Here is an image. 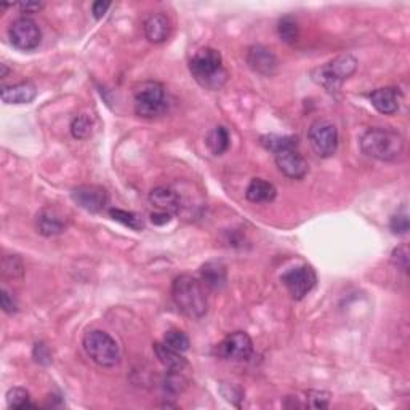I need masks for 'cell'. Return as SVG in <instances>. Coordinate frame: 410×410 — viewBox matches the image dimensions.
Instances as JSON below:
<instances>
[{
	"label": "cell",
	"instance_id": "obj_36",
	"mask_svg": "<svg viewBox=\"0 0 410 410\" xmlns=\"http://www.w3.org/2000/svg\"><path fill=\"white\" fill-rule=\"evenodd\" d=\"M226 388L229 389V393H226V391H221L223 396L226 397L229 402H233V404H236V406H239V401L242 399V391L237 387H234V384H226Z\"/></svg>",
	"mask_w": 410,
	"mask_h": 410
},
{
	"label": "cell",
	"instance_id": "obj_5",
	"mask_svg": "<svg viewBox=\"0 0 410 410\" xmlns=\"http://www.w3.org/2000/svg\"><path fill=\"white\" fill-rule=\"evenodd\" d=\"M83 349L100 367L111 369L120 362V349L115 340L105 330H90L83 337Z\"/></svg>",
	"mask_w": 410,
	"mask_h": 410
},
{
	"label": "cell",
	"instance_id": "obj_16",
	"mask_svg": "<svg viewBox=\"0 0 410 410\" xmlns=\"http://www.w3.org/2000/svg\"><path fill=\"white\" fill-rule=\"evenodd\" d=\"M37 96V87L32 82H21L2 87V101L5 105H28Z\"/></svg>",
	"mask_w": 410,
	"mask_h": 410
},
{
	"label": "cell",
	"instance_id": "obj_6",
	"mask_svg": "<svg viewBox=\"0 0 410 410\" xmlns=\"http://www.w3.org/2000/svg\"><path fill=\"white\" fill-rule=\"evenodd\" d=\"M135 112L140 117L154 119L157 115L164 114L167 109L165 88L162 83L156 80H146L140 83L135 90Z\"/></svg>",
	"mask_w": 410,
	"mask_h": 410
},
{
	"label": "cell",
	"instance_id": "obj_14",
	"mask_svg": "<svg viewBox=\"0 0 410 410\" xmlns=\"http://www.w3.org/2000/svg\"><path fill=\"white\" fill-rule=\"evenodd\" d=\"M402 93L397 87H383L377 88L370 93V102L378 112L384 115L396 114L399 111Z\"/></svg>",
	"mask_w": 410,
	"mask_h": 410
},
{
	"label": "cell",
	"instance_id": "obj_37",
	"mask_svg": "<svg viewBox=\"0 0 410 410\" xmlns=\"http://www.w3.org/2000/svg\"><path fill=\"white\" fill-rule=\"evenodd\" d=\"M109 6H111V4H109V2H102V0H98V2H95V4L92 5L93 16H95L96 19H101V18L105 16L106 13H107Z\"/></svg>",
	"mask_w": 410,
	"mask_h": 410
},
{
	"label": "cell",
	"instance_id": "obj_13",
	"mask_svg": "<svg viewBox=\"0 0 410 410\" xmlns=\"http://www.w3.org/2000/svg\"><path fill=\"white\" fill-rule=\"evenodd\" d=\"M247 64L248 68L261 75H273L278 70L279 61L278 56L273 53L265 45H252L247 50Z\"/></svg>",
	"mask_w": 410,
	"mask_h": 410
},
{
	"label": "cell",
	"instance_id": "obj_27",
	"mask_svg": "<svg viewBox=\"0 0 410 410\" xmlns=\"http://www.w3.org/2000/svg\"><path fill=\"white\" fill-rule=\"evenodd\" d=\"M6 404H9L10 409H31L34 407L31 404V396L24 388H11L6 393Z\"/></svg>",
	"mask_w": 410,
	"mask_h": 410
},
{
	"label": "cell",
	"instance_id": "obj_11",
	"mask_svg": "<svg viewBox=\"0 0 410 410\" xmlns=\"http://www.w3.org/2000/svg\"><path fill=\"white\" fill-rule=\"evenodd\" d=\"M73 201L80 209L90 211V214H100L107 205V192L105 188L96 184H82L77 186L70 192Z\"/></svg>",
	"mask_w": 410,
	"mask_h": 410
},
{
	"label": "cell",
	"instance_id": "obj_35",
	"mask_svg": "<svg viewBox=\"0 0 410 410\" xmlns=\"http://www.w3.org/2000/svg\"><path fill=\"white\" fill-rule=\"evenodd\" d=\"M0 293H2L0 295V305H2V310L6 314H15L18 311V303L15 297H13L9 290H5V288H2V292Z\"/></svg>",
	"mask_w": 410,
	"mask_h": 410
},
{
	"label": "cell",
	"instance_id": "obj_28",
	"mask_svg": "<svg viewBox=\"0 0 410 410\" xmlns=\"http://www.w3.org/2000/svg\"><path fill=\"white\" fill-rule=\"evenodd\" d=\"M70 135L75 140H87L92 135V120L85 114L75 115L70 122Z\"/></svg>",
	"mask_w": 410,
	"mask_h": 410
},
{
	"label": "cell",
	"instance_id": "obj_24",
	"mask_svg": "<svg viewBox=\"0 0 410 410\" xmlns=\"http://www.w3.org/2000/svg\"><path fill=\"white\" fill-rule=\"evenodd\" d=\"M188 387V380L182 374V370H169V374L165 375L162 382V388L167 394L178 396Z\"/></svg>",
	"mask_w": 410,
	"mask_h": 410
},
{
	"label": "cell",
	"instance_id": "obj_19",
	"mask_svg": "<svg viewBox=\"0 0 410 410\" xmlns=\"http://www.w3.org/2000/svg\"><path fill=\"white\" fill-rule=\"evenodd\" d=\"M201 280L210 290H220L226 285L228 273L221 261H209L201 269Z\"/></svg>",
	"mask_w": 410,
	"mask_h": 410
},
{
	"label": "cell",
	"instance_id": "obj_29",
	"mask_svg": "<svg viewBox=\"0 0 410 410\" xmlns=\"http://www.w3.org/2000/svg\"><path fill=\"white\" fill-rule=\"evenodd\" d=\"M164 343L179 352L189 349V338L183 330H169L164 337Z\"/></svg>",
	"mask_w": 410,
	"mask_h": 410
},
{
	"label": "cell",
	"instance_id": "obj_15",
	"mask_svg": "<svg viewBox=\"0 0 410 410\" xmlns=\"http://www.w3.org/2000/svg\"><path fill=\"white\" fill-rule=\"evenodd\" d=\"M36 224H37L38 233H41L42 236L51 237V236L63 234L64 231H66L68 220H66V216L60 214L56 209L47 207L38 211L36 218Z\"/></svg>",
	"mask_w": 410,
	"mask_h": 410
},
{
	"label": "cell",
	"instance_id": "obj_7",
	"mask_svg": "<svg viewBox=\"0 0 410 410\" xmlns=\"http://www.w3.org/2000/svg\"><path fill=\"white\" fill-rule=\"evenodd\" d=\"M308 140H310L312 151L322 159L332 157L338 149V130L335 124L327 119L312 122L308 130Z\"/></svg>",
	"mask_w": 410,
	"mask_h": 410
},
{
	"label": "cell",
	"instance_id": "obj_31",
	"mask_svg": "<svg viewBox=\"0 0 410 410\" xmlns=\"http://www.w3.org/2000/svg\"><path fill=\"white\" fill-rule=\"evenodd\" d=\"M24 273V269H23V263L21 260L18 258V256L15 255H6L5 258H4V275L6 278H13V279H16V278H21Z\"/></svg>",
	"mask_w": 410,
	"mask_h": 410
},
{
	"label": "cell",
	"instance_id": "obj_3",
	"mask_svg": "<svg viewBox=\"0 0 410 410\" xmlns=\"http://www.w3.org/2000/svg\"><path fill=\"white\" fill-rule=\"evenodd\" d=\"M359 143L365 156L380 162H396L404 154V138L391 128H370Z\"/></svg>",
	"mask_w": 410,
	"mask_h": 410
},
{
	"label": "cell",
	"instance_id": "obj_38",
	"mask_svg": "<svg viewBox=\"0 0 410 410\" xmlns=\"http://www.w3.org/2000/svg\"><path fill=\"white\" fill-rule=\"evenodd\" d=\"M172 220V214H167V211H154V214H151V221L154 224H157V226H162V224H167V223H170Z\"/></svg>",
	"mask_w": 410,
	"mask_h": 410
},
{
	"label": "cell",
	"instance_id": "obj_10",
	"mask_svg": "<svg viewBox=\"0 0 410 410\" xmlns=\"http://www.w3.org/2000/svg\"><path fill=\"white\" fill-rule=\"evenodd\" d=\"M215 352L228 361H247L253 352V342L246 332H233L216 345Z\"/></svg>",
	"mask_w": 410,
	"mask_h": 410
},
{
	"label": "cell",
	"instance_id": "obj_32",
	"mask_svg": "<svg viewBox=\"0 0 410 410\" xmlns=\"http://www.w3.org/2000/svg\"><path fill=\"white\" fill-rule=\"evenodd\" d=\"M389 229L393 231V234H397V236H404L409 233V216L406 211L391 216Z\"/></svg>",
	"mask_w": 410,
	"mask_h": 410
},
{
	"label": "cell",
	"instance_id": "obj_30",
	"mask_svg": "<svg viewBox=\"0 0 410 410\" xmlns=\"http://www.w3.org/2000/svg\"><path fill=\"white\" fill-rule=\"evenodd\" d=\"M305 396L306 397H305L303 407H310V409H325V407H329L330 393H327V391L310 389Z\"/></svg>",
	"mask_w": 410,
	"mask_h": 410
},
{
	"label": "cell",
	"instance_id": "obj_17",
	"mask_svg": "<svg viewBox=\"0 0 410 410\" xmlns=\"http://www.w3.org/2000/svg\"><path fill=\"white\" fill-rule=\"evenodd\" d=\"M170 19L162 13H152L144 21V34L151 43H162L170 36Z\"/></svg>",
	"mask_w": 410,
	"mask_h": 410
},
{
	"label": "cell",
	"instance_id": "obj_34",
	"mask_svg": "<svg viewBox=\"0 0 410 410\" xmlns=\"http://www.w3.org/2000/svg\"><path fill=\"white\" fill-rule=\"evenodd\" d=\"M32 354H34L36 362H38V364L48 365L51 362V351H50L48 346L42 342L34 345V351H32Z\"/></svg>",
	"mask_w": 410,
	"mask_h": 410
},
{
	"label": "cell",
	"instance_id": "obj_8",
	"mask_svg": "<svg viewBox=\"0 0 410 410\" xmlns=\"http://www.w3.org/2000/svg\"><path fill=\"white\" fill-rule=\"evenodd\" d=\"M282 284L285 285L288 293L292 295L293 300H303L317 284L316 271L311 266L301 265L297 268L288 269L287 273L280 275Z\"/></svg>",
	"mask_w": 410,
	"mask_h": 410
},
{
	"label": "cell",
	"instance_id": "obj_9",
	"mask_svg": "<svg viewBox=\"0 0 410 410\" xmlns=\"http://www.w3.org/2000/svg\"><path fill=\"white\" fill-rule=\"evenodd\" d=\"M10 41L13 47L23 51L36 50L42 42V31L38 28L37 23L31 18H18L13 21L9 29Z\"/></svg>",
	"mask_w": 410,
	"mask_h": 410
},
{
	"label": "cell",
	"instance_id": "obj_2",
	"mask_svg": "<svg viewBox=\"0 0 410 410\" xmlns=\"http://www.w3.org/2000/svg\"><path fill=\"white\" fill-rule=\"evenodd\" d=\"M189 70L199 85L207 90H220L228 80V73L223 68V56L211 47L196 51L189 61Z\"/></svg>",
	"mask_w": 410,
	"mask_h": 410
},
{
	"label": "cell",
	"instance_id": "obj_23",
	"mask_svg": "<svg viewBox=\"0 0 410 410\" xmlns=\"http://www.w3.org/2000/svg\"><path fill=\"white\" fill-rule=\"evenodd\" d=\"M260 143L263 144V147H266L268 151L275 154L279 151L297 147L298 138L297 137H280V135H263V137L260 138Z\"/></svg>",
	"mask_w": 410,
	"mask_h": 410
},
{
	"label": "cell",
	"instance_id": "obj_26",
	"mask_svg": "<svg viewBox=\"0 0 410 410\" xmlns=\"http://www.w3.org/2000/svg\"><path fill=\"white\" fill-rule=\"evenodd\" d=\"M109 215L112 216V220L122 223L124 226H128L130 229L141 231V229L144 228L143 220H141V218L137 214H133V211H127V210H120V209H111V210H109Z\"/></svg>",
	"mask_w": 410,
	"mask_h": 410
},
{
	"label": "cell",
	"instance_id": "obj_39",
	"mask_svg": "<svg viewBox=\"0 0 410 410\" xmlns=\"http://www.w3.org/2000/svg\"><path fill=\"white\" fill-rule=\"evenodd\" d=\"M43 4H38V2H23V4H18V9L21 10L23 13H37L38 10H42Z\"/></svg>",
	"mask_w": 410,
	"mask_h": 410
},
{
	"label": "cell",
	"instance_id": "obj_18",
	"mask_svg": "<svg viewBox=\"0 0 410 410\" xmlns=\"http://www.w3.org/2000/svg\"><path fill=\"white\" fill-rule=\"evenodd\" d=\"M149 202L160 211H167V214H177L182 207V201H179V194L172 188H165V186H159L149 192Z\"/></svg>",
	"mask_w": 410,
	"mask_h": 410
},
{
	"label": "cell",
	"instance_id": "obj_1",
	"mask_svg": "<svg viewBox=\"0 0 410 410\" xmlns=\"http://www.w3.org/2000/svg\"><path fill=\"white\" fill-rule=\"evenodd\" d=\"M204 282L191 274H182L172 284V300L184 316L201 319L207 314L209 298Z\"/></svg>",
	"mask_w": 410,
	"mask_h": 410
},
{
	"label": "cell",
	"instance_id": "obj_40",
	"mask_svg": "<svg viewBox=\"0 0 410 410\" xmlns=\"http://www.w3.org/2000/svg\"><path fill=\"white\" fill-rule=\"evenodd\" d=\"M0 68H2V74H0V77H6V74H9V69H6L5 64H0Z\"/></svg>",
	"mask_w": 410,
	"mask_h": 410
},
{
	"label": "cell",
	"instance_id": "obj_33",
	"mask_svg": "<svg viewBox=\"0 0 410 410\" xmlns=\"http://www.w3.org/2000/svg\"><path fill=\"white\" fill-rule=\"evenodd\" d=\"M391 261L394 263L397 269L407 273V269H409V248H407V246L396 247L393 250V253H391Z\"/></svg>",
	"mask_w": 410,
	"mask_h": 410
},
{
	"label": "cell",
	"instance_id": "obj_25",
	"mask_svg": "<svg viewBox=\"0 0 410 410\" xmlns=\"http://www.w3.org/2000/svg\"><path fill=\"white\" fill-rule=\"evenodd\" d=\"M278 31L279 37L287 43H295L298 41V23L297 19L290 15L280 18Z\"/></svg>",
	"mask_w": 410,
	"mask_h": 410
},
{
	"label": "cell",
	"instance_id": "obj_12",
	"mask_svg": "<svg viewBox=\"0 0 410 410\" xmlns=\"http://www.w3.org/2000/svg\"><path fill=\"white\" fill-rule=\"evenodd\" d=\"M274 160L278 169L284 173L287 178L292 179L305 178L308 170H310V165H308L306 159L297 151V147L275 152Z\"/></svg>",
	"mask_w": 410,
	"mask_h": 410
},
{
	"label": "cell",
	"instance_id": "obj_4",
	"mask_svg": "<svg viewBox=\"0 0 410 410\" xmlns=\"http://www.w3.org/2000/svg\"><path fill=\"white\" fill-rule=\"evenodd\" d=\"M357 70V60L349 53L340 55L332 61L322 64V66L312 70V80L324 87L327 92L335 93L342 88L343 82Z\"/></svg>",
	"mask_w": 410,
	"mask_h": 410
},
{
	"label": "cell",
	"instance_id": "obj_20",
	"mask_svg": "<svg viewBox=\"0 0 410 410\" xmlns=\"http://www.w3.org/2000/svg\"><path fill=\"white\" fill-rule=\"evenodd\" d=\"M278 196V189L273 183L261 178H253L247 186L246 197L252 204H269Z\"/></svg>",
	"mask_w": 410,
	"mask_h": 410
},
{
	"label": "cell",
	"instance_id": "obj_21",
	"mask_svg": "<svg viewBox=\"0 0 410 410\" xmlns=\"http://www.w3.org/2000/svg\"><path fill=\"white\" fill-rule=\"evenodd\" d=\"M152 349L157 361L162 364L167 370H183L186 365H188V361H186V357L182 352L170 348L169 345L154 343Z\"/></svg>",
	"mask_w": 410,
	"mask_h": 410
},
{
	"label": "cell",
	"instance_id": "obj_22",
	"mask_svg": "<svg viewBox=\"0 0 410 410\" xmlns=\"http://www.w3.org/2000/svg\"><path fill=\"white\" fill-rule=\"evenodd\" d=\"M205 143H207L211 154H215V156H221V154H224L229 149V144H231L229 133L223 125H218L207 135Z\"/></svg>",
	"mask_w": 410,
	"mask_h": 410
}]
</instances>
